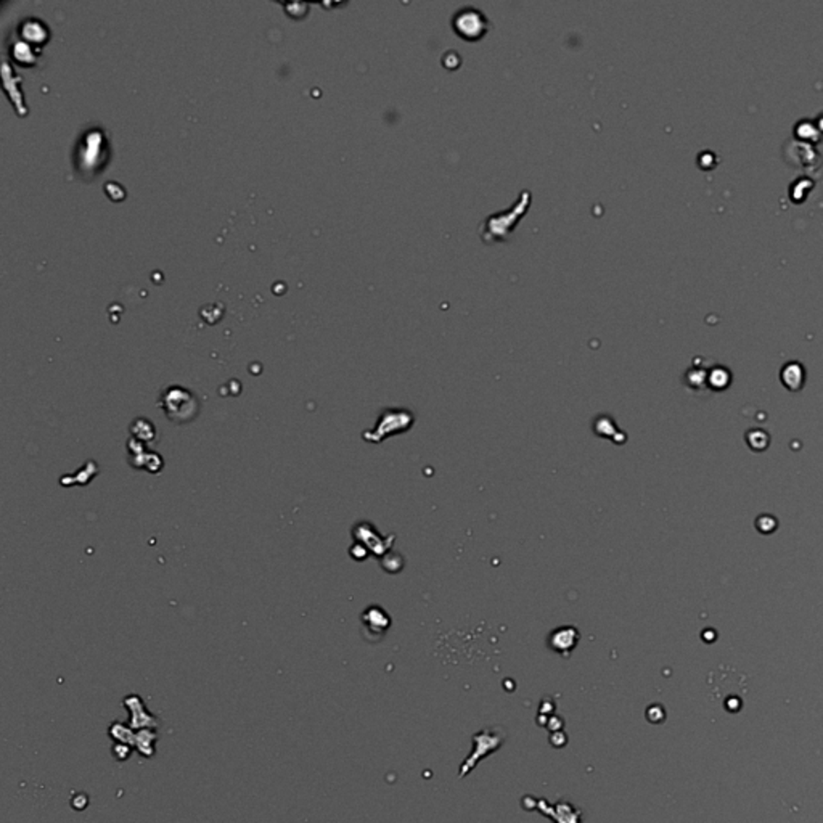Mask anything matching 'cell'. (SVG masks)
<instances>
[{"label":"cell","instance_id":"cell-3","mask_svg":"<svg viewBox=\"0 0 823 823\" xmlns=\"http://www.w3.org/2000/svg\"><path fill=\"white\" fill-rule=\"evenodd\" d=\"M410 425H412V416L407 414V412L388 410L382 416V419H379L377 428L372 429L370 433H365L364 438L367 441H372V442H379V441H383L386 436L394 434V433H402V429H407Z\"/></svg>","mask_w":823,"mask_h":823},{"label":"cell","instance_id":"cell-5","mask_svg":"<svg viewBox=\"0 0 823 823\" xmlns=\"http://www.w3.org/2000/svg\"><path fill=\"white\" fill-rule=\"evenodd\" d=\"M728 382H730V377H728V372L725 369H722V367L720 369H714L713 372H711L709 383L713 384V388H715V389L725 388Z\"/></svg>","mask_w":823,"mask_h":823},{"label":"cell","instance_id":"cell-4","mask_svg":"<svg viewBox=\"0 0 823 823\" xmlns=\"http://www.w3.org/2000/svg\"><path fill=\"white\" fill-rule=\"evenodd\" d=\"M782 382L791 391H800L804 383V370L802 365L797 362H790L783 367L782 370Z\"/></svg>","mask_w":823,"mask_h":823},{"label":"cell","instance_id":"cell-2","mask_svg":"<svg viewBox=\"0 0 823 823\" xmlns=\"http://www.w3.org/2000/svg\"><path fill=\"white\" fill-rule=\"evenodd\" d=\"M454 29L466 41H478L488 31V20L481 11L468 7L455 15Z\"/></svg>","mask_w":823,"mask_h":823},{"label":"cell","instance_id":"cell-1","mask_svg":"<svg viewBox=\"0 0 823 823\" xmlns=\"http://www.w3.org/2000/svg\"><path fill=\"white\" fill-rule=\"evenodd\" d=\"M159 409H163L167 419L177 425H184L196 419L199 402L192 391L182 386H169L158 399Z\"/></svg>","mask_w":823,"mask_h":823}]
</instances>
